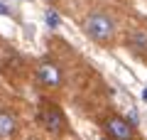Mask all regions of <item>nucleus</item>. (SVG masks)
Returning a JSON list of instances; mask_svg holds the SVG:
<instances>
[{"label": "nucleus", "instance_id": "f257e3e1", "mask_svg": "<svg viewBox=\"0 0 147 140\" xmlns=\"http://www.w3.org/2000/svg\"><path fill=\"white\" fill-rule=\"evenodd\" d=\"M84 30L98 44H110L113 37H115V22L110 20L105 12H91L84 20Z\"/></svg>", "mask_w": 147, "mask_h": 140}, {"label": "nucleus", "instance_id": "0eeeda50", "mask_svg": "<svg viewBox=\"0 0 147 140\" xmlns=\"http://www.w3.org/2000/svg\"><path fill=\"white\" fill-rule=\"evenodd\" d=\"M47 25L49 27H59V15L54 10H47Z\"/></svg>", "mask_w": 147, "mask_h": 140}, {"label": "nucleus", "instance_id": "9d476101", "mask_svg": "<svg viewBox=\"0 0 147 140\" xmlns=\"http://www.w3.org/2000/svg\"><path fill=\"white\" fill-rule=\"evenodd\" d=\"M49 3H52V0H49Z\"/></svg>", "mask_w": 147, "mask_h": 140}, {"label": "nucleus", "instance_id": "1a4fd4ad", "mask_svg": "<svg viewBox=\"0 0 147 140\" xmlns=\"http://www.w3.org/2000/svg\"><path fill=\"white\" fill-rule=\"evenodd\" d=\"M142 99H145V101H147V88H145V91H142Z\"/></svg>", "mask_w": 147, "mask_h": 140}, {"label": "nucleus", "instance_id": "f03ea898", "mask_svg": "<svg viewBox=\"0 0 147 140\" xmlns=\"http://www.w3.org/2000/svg\"><path fill=\"white\" fill-rule=\"evenodd\" d=\"M39 123L49 133H61L66 128V118H64L61 108L54 106V103H42V108H39Z\"/></svg>", "mask_w": 147, "mask_h": 140}, {"label": "nucleus", "instance_id": "7ed1b4c3", "mask_svg": "<svg viewBox=\"0 0 147 140\" xmlns=\"http://www.w3.org/2000/svg\"><path fill=\"white\" fill-rule=\"evenodd\" d=\"M37 79H39L44 86H49V88L61 86V71H59V67L52 64V62H44V64L37 67Z\"/></svg>", "mask_w": 147, "mask_h": 140}, {"label": "nucleus", "instance_id": "20e7f679", "mask_svg": "<svg viewBox=\"0 0 147 140\" xmlns=\"http://www.w3.org/2000/svg\"><path fill=\"white\" fill-rule=\"evenodd\" d=\"M105 130H108L113 138H118V140H132V125L127 123V120L118 118V116H113V118L105 123Z\"/></svg>", "mask_w": 147, "mask_h": 140}, {"label": "nucleus", "instance_id": "423d86ee", "mask_svg": "<svg viewBox=\"0 0 147 140\" xmlns=\"http://www.w3.org/2000/svg\"><path fill=\"white\" fill-rule=\"evenodd\" d=\"M130 42L137 47V49H145V47H147V37L142 35V32H135V35L130 37Z\"/></svg>", "mask_w": 147, "mask_h": 140}, {"label": "nucleus", "instance_id": "39448f33", "mask_svg": "<svg viewBox=\"0 0 147 140\" xmlns=\"http://www.w3.org/2000/svg\"><path fill=\"white\" fill-rule=\"evenodd\" d=\"M15 116L5 113V111H0V138H10L15 133Z\"/></svg>", "mask_w": 147, "mask_h": 140}, {"label": "nucleus", "instance_id": "6e6552de", "mask_svg": "<svg viewBox=\"0 0 147 140\" xmlns=\"http://www.w3.org/2000/svg\"><path fill=\"white\" fill-rule=\"evenodd\" d=\"M0 15H3V17H7V15H10V7H7L5 3H0Z\"/></svg>", "mask_w": 147, "mask_h": 140}]
</instances>
